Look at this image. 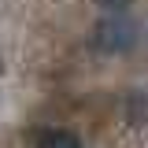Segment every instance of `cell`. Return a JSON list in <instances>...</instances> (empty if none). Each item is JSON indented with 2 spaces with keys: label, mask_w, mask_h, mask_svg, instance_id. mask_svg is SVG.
<instances>
[{
  "label": "cell",
  "mask_w": 148,
  "mask_h": 148,
  "mask_svg": "<svg viewBox=\"0 0 148 148\" xmlns=\"http://www.w3.org/2000/svg\"><path fill=\"white\" fill-rule=\"evenodd\" d=\"M92 45H96L100 52H108V56L130 52V48L137 45V26H133V18L115 15V11H111L108 18L96 22V30H92Z\"/></svg>",
  "instance_id": "obj_1"
},
{
  "label": "cell",
  "mask_w": 148,
  "mask_h": 148,
  "mask_svg": "<svg viewBox=\"0 0 148 148\" xmlns=\"http://www.w3.org/2000/svg\"><path fill=\"white\" fill-rule=\"evenodd\" d=\"M37 148H82V141L74 137L71 130H45L37 137Z\"/></svg>",
  "instance_id": "obj_2"
},
{
  "label": "cell",
  "mask_w": 148,
  "mask_h": 148,
  "mask_svg": "<svg viewBox=\"0 0 148 148\" xmlns=\"http://www.w3.org/2000/svg\"><path fill=\"white\" fill-rule=\"evenodd\" d=\"M100 8H108V11H122V8H130L133 0H96Z\"/></svg>",
  "instance_id": "obj_3"
}]
</instances>
